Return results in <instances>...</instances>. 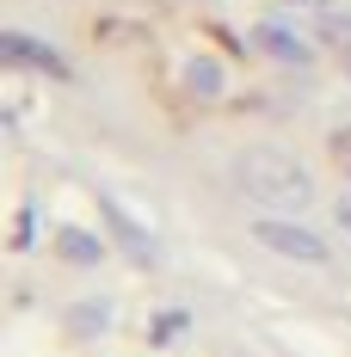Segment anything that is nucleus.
<instances>
[{
    "label": "nucleus",
    "instance_id": "f257e3e1",
    "mask_svg": "<svg viewBox=\"0 0 351 357\" xmlns=\"http://www.w3.org/2000/svg\"><path fill=\"white\" fill-rule=\"evenodd\" d=\"M234 185H241L253 204H265V210H302L315 197L308 167L290 160L283 148H246L241 160H234Z\"/></svg>",
    "mask_w": 351,
    "mask_h": 357
},
{
    "label": "nucleus",
    "instance_id": "f03ea898",
    "mask_svg": "<svg viewBox=\"0 0 351 357\" xmlns=\"http://www.w3.org/2000/svg\"><path fill=\"white\" fill-rule=\"evenodd\" d=\"M253 241H259V247H271V252H283V259H296V265H327V259H333L315 228L283 222V215H259V222H253Z\"/></svg>",
    "mask_w": 351,
    "mask_h": 357
},
{
    "label": "nucleus",
    "instance_id": "7ed1b4c3",
    "mask_svg": "<svg viewBox=\"0 0 351 357\" xmlns=\"http://www.w3.org/2000/svg\"><path fill=\"white\" fill-rule=\"evenodd\" d=\"M253 50L271 56V62H283V68H308L315 62V43L296 31V25H283V19H259L253 25Z\"/></svg>",
    "mask_w": 351,
    "mask_h": 357
},
{
    "label": "nucleus",
    "instance_id": "20e7f679",
    "mask_svg": "<svg viewBox=\"0 0 351 357\" xmlns=\"http://www.w3.org/2000/svg\"><path fill=\"white\" fill-rule=\"evenodd\" d=\"M0 56L13 62V68H37V74H56V80H68V62H62V50H50V43H37V37L25 31H6L0 37Z\"/></svg>",
    "mask_w": 351,
    "mask_h": 357
},
{
    "label": "nucleus",
    "instance_id": "39448f33",
    "mask_svg": "<svg viewBox=\"0 0 351 357\" xmlns=\"http://www.w3.org/2000/svg\"><path fill=\"white\" fill-rule=\"evenodd\" d=\"M105 228L117 234V247L130 252L136 265H154V259H160V241H154V234H148V228H142V222H136L130 210H124L117 197H105Z\"/></svg>",
    "mask_w": 351,
    "mask_h": 357
},
{
    "label": "nucleus",
    "instance_id": "423d86ee",
    "mask_svg": "<svg viewBox=\"0 0 351 357\" xmlns=\"http://www.w3.org/2000/svg\"><path fill=\"white\" fill-rule=\"evenodd\" d=\"M56 252H62L68 265H99V259H105V241L87 234V228H56Z\"/></svg>",
    "mask_w": 351,
    "mask_h": 357
},
{
    "label": "nucleus",
    "instance_id": "0eeeda50",
    "mask_svg": "<svg viewBox=\"0 0 351 357\" xmlns=\"http://www.w3.org/2000/svg\"><path fill=\"white\" fill-rule=\"evenodd\" d=\"M185 86H191L197 99H216V93H222V62H216V56H191V62H185Z\"/></svg>",
    "mask_w": 351,
    "mask_h": 357
},
{
    "label": "nucleus",
    "instance_id": "6e6552de",
    "mask_svg": "<svg viewBox=\"0 0 351 357\" xmlns=\"http://www.w3.org/2000/svg\"><path fill=\"white\" fill-rule=\"evenodd\" d=\"M68 326L80 333V339H93V333H105V326H111V302H105V296H87V302H80V308L68 314Z\"/></svg>",
    "mask_w": 351,
    "mask_h": 357
},
{
    "label": "nucleus",
    "instance_id": "1a4fd4ad",
    "mask_svg": "<svg viewBox=\"0 0 351 357\" xmlns=\"http://www.w3.org/2000/svg\"><path fill=\"white\" fill-rule=\"evenodd\" d=\"M333 154H339V167L351 173V130H339V136H333Z\"/></svg>",
    "mask_w": 351,
    "mask_h": 357
},
{
    "label": "nucleus",
    "instance_id": "9d476101",
    "mask_svg": "<svg viewBox=\"0 0 351 357\" xmlns=\"http://www.w3.org/2000/svg\"><path fill=\"white\" fill-rule=\"evenodd\" d=\"M339 222H345V228H351V197H339Z\"/></svg>",
    "mask_w": 351,
    "mask_h": 357
},
{
    "label": "nucleus",
    "instance_id": "9b49d317",
    "mask_svg": "<svg viewBox=\"0 0 351 357\" xmlns=\"http://www.w3.org/2000/svg\"><path fill=\"white\" fill-rule=\"evenodd\" d=\"M345 74H351V43H345Z\"/></svg>",
    "mask_w": 351,
    "mask_h": 357
}]
</instances>
